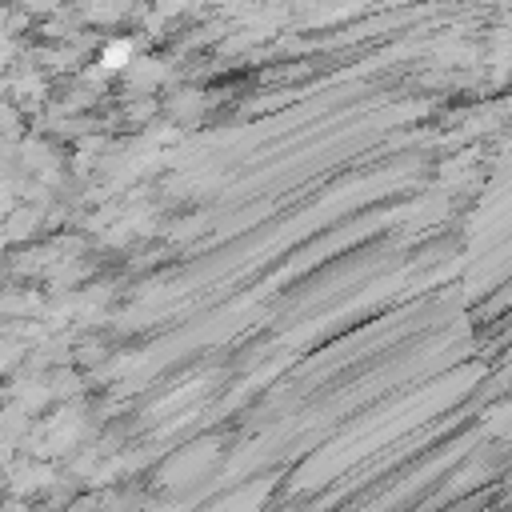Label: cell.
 <instances>
[{"label": "cell", "mask_w": 512, "mask_h": 512, "mask_svg": "<svg viewBox=\"0 0 512 512\" xmlns=\"http://www.w3.org/2000/svg\"><path fill=\"white\" fill-rule=\"evenodd\" d=\"M44 224H48V220H44V208H36V204H28V200H20V204L4 216V228H8L12 248H16V244H32V236H36Z\"/></svg>", "instance_id": "cell-1"}]
</instances>
